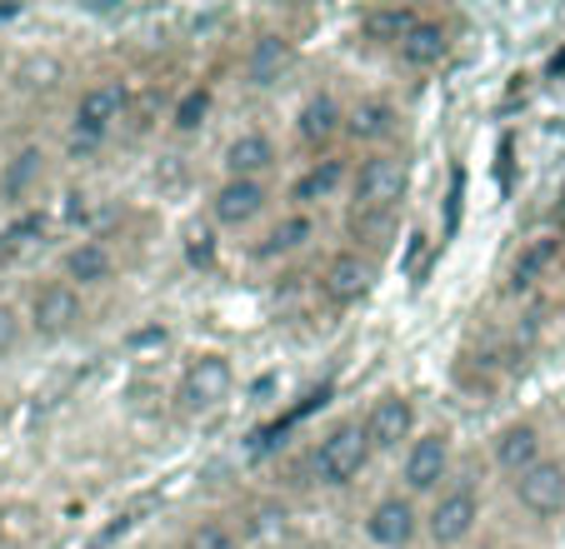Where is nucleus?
<instances>
[{"mask_svg":"<svg viewBox=\"0 0 565 549\" xmlns=\"http://www.w3.org/2000/svg\"><path fill=\"white\" fill-rule=\"evenodd\" d=\"M476 525H480V495H476V485L440 489L436 505H430V515H426V535H430V545H440V549L466 545V539L476 535Z\"/></svg>","mask_w":565,"mask_h":549,"instance_id":"5","label":"nucleus"},{"mask_svg":"<svg viewBox=\"0 0 565 549\" xmlns=\"http://www.w3.org/2000/svg\"><path fill=\"white\" fill-rule=\"evenodd\" d=\"M365 440H371L375 454H395L401 444L411 450V440H416V405L406 395H381L371 405V415H365Z\"/></svg>","mask_w":565,"mask_h":549,"instance_id":"8","label":"nucleus"},{"mask_svg":"<svg viewBox=\"0 0 565 549\" xmlns=\"http://www.w3.org/2000/svg\"><path fill=\"white\" fill-rule=\"evenodd\" d=\"M416 21H420V15L411 11V6H381V11H365L361 15V35L371 45H395V51H401V41L416 31Z\"/></svg>","mask_w":565,"mask_h":549,"instance_id":"20","label":"nucleus"},{"mask_svg":"<svg viewBox=\"0 0 565 549\" xmlns=\"http://www.w3.org/2000/svg\"><path fill=\"white\" fill-rule=\"evenodd\" d=\"M446 51H450V31L440 21H426V15H420L416 31L401 41V61H406L411 71H430V65H440Z\"/></svg>","mask_w":565,"mask_h":549,"instance_id":"17","label":"nucleus"},{"mask_svg":"<svg viewBox=\"0 0 565 549\" xmlns=\"http://www.w3.org/2000/svg\"><path fill=\"white\" fill-rule=\"evenodd\" d=\"M81 320H86V300H81L75 286H65V280H45V286H35L31 330L41 340H65L71 330H81Z\"/></svg>","mask_w":565,"mask_h":549,"instance_id":"6","label":"nucleus"},{"mask_svg":"<svg viewBox=\"0 0 565 549\" xmlns=\"http://www.w3.org/2000/svg\"><path fill=\"white\" fill-rule=\"evenodd\" d=\"M320 295L331 300L335 310H351L371 295V260H361L355 250L335 255L326 270H320Z\"/></svg>","mask_w":565,"mask_h":549,"instance_id":"11","label":"nucleus"},{"mask_svg":"<svg viewBox=\"0 0 565 549\" xmlns=\"http://www.w3.org/2000/svg\"><path fill=\"white\" fill-rule=\"evenodd\" d=\"M41 175H45V150L21 146L11 160H6V170H0V201H11V205L31 201V191L41 185Z\"/></svg>","mask_w":565,"mask_h":549,"instance_id":"16","label":"nucleus"},{"mask_svg":"<svg viewBox=\"0 0 565 549\" xmlns=\"http://www.w3.org/2000/svg\"><path fill=\"white\" fill-rule=\"evenodd\" d=\"M371 440H365V424H335L326 440L316 444V480L331 489H345L351 480H361V470L371 465Z\"/></svg>","mask_w":565,"mask_h":549,"instance_id":"3","label":"nucleus"},{"mask_svg":"<svg viewBox=\"0 0 565 549\" xmlns=\"http://www.w3.org/2000/svg\"><path fill=\"white\" fill-rule=\"evenodd\" d=\"M341 180H345V160H316V165L306 170V175L290 185V201L296 205H316V201H331L335 191H341Z\"/></svg>","mask_w":565,"mask_h":549,"instance_id":"21","label":"nucleus"},{"mask_svg":"<svg viewBox=\"0 0 565 549\" xmlns=\"http://www.w3.org/2000/svg\"><path fill=\"white\" fill-rule=\"evenodd\" d=\"M231 390H235L231 359L215 355V349H205V355H195L191 365L181 370L175 400H181V410H185V415H211V410H221V405L231 400Z\"/></svg>","mask_w":565,"mask_h":549,"instance_id":"4","label":"nucleus"},{"mask_svg":"<svg viewBox=\"0 0 565 549\" xmlns=\"http://www.w3.org/2000/svg\"><path fill=\"white\" fill-rule=\"evenodd\" d=\"M130 110V90L120 80H96L90 90H81L75 100V136H71V150L75 155H90L96 146H106V136L126 120Z\"/></svg>","mask_w":565,"mask_h":549,"instance_id":"2","label":"nucleus"},{"mask_svg":"<svg viewBox=\"0 0 565 549\" xmlns=\"http://www.w3.org/2000/svg\"><path fill=\"white\" fill-rule=\"evenodd\" d=\"M270 165H276V146L260 130H246L225 146V180H260Z\"/></svg>","mask_w":565,"mask_h":549,"instance_id":"15","label":"nucleus"},{"mask_svg":"<svg viewBox=\"0 0 565 549\" xmlns=\"http://www.w3.org/2000/svg\"><path fill=\"white\" fill-rule=\"evenodd\" d=\"M61 270H65V286H75V290L106 286L110 274H116V255H110L100 240H75L71 250H65Z\"/></svg>","mask_w":565,"mask_h":549,"instance_id":"14","label":"nucleus"},{"mask_svg":"<svg viewBox=\"0 0 565 549\" xmlns=\"http://www.w3.org/2000/svg\"><path fill=\"white\" fill-rule=\"evenodd\" d=\"M545 454H541V424H531V420H515V424H505L501 434H495V465L505 470V475H515L521 480L531 465H541Z\"/></svg>","mask_w":565,"mask_h":549,"instance_id":"13","label":"nucleus"},{"mask_svg":"<svg viewBox=\"0 0 565 549\" xmlns=\"http://www.w3.org/2000/svg\"><path fill=\"white\" fill-rule=\"evenodd\" d=\"M406 191H411V160L391 155V150L361 160V170L351 175L355 215H391L395 205L406 201Z\"/></svg>","mask_w":565,"mask_h":549,"instance_id":"1","label":"nucleus"},{"mask_svg":"<svg viewBox=\"0 0 565 549\" xmlns=\"http://www.w3.org/2000/svg\"><path fill=\"white\" fill-rule=\"evenodd\" d=\"M15 345H21V310L0 305V355H11Z\"/></svg>","mask_w":565,"mask_h":549,"instance_id":"28","label":"nucleus"},{"mask_svg":"<svg viewBox=\"0 0 565 549\" xmlns=\"http://www.w3.org/2000/svg\"><path fill=\"white\" fill-rule=\"evenodd\" d=\"M181 549H241V539H235L231 525H221V519H201V525L185 535Z\"/></svg>","mask_w":565,"mask_h":549,"instance_id":"26","label":"nucleus"},{"mask_svg":"<svg viewBox=\"0 0 565 549\" xmlns=\"http://www.w3.org/2000/svg\"><path fill=\"white\" fill-rule=\"evenodd\" d=\"M365 535H371L381 549H406L411 539L420 535L416 499H411V495H385L381 505L371 509V519H365Z\"/></svg>","mask_w":565,"mask_h":549,"instance_id":"9","label":"nucleus"},{"mask_svg":"<svg viewBox=\"0 0 565 549\" xmlns=\"http://www.w3.org/2000/svg\"><path fill=\"white\" fill-rule=\"evenodd\" d=\"M345 130H351L355 140H365V146H381V140H391L395 130H401V110H395L391 100H361V106L345 116Z\"/></svg>","mask_w":565,"mask_h":549,"instance_id":"19","label":"nucleus"},{"mask_svg":"<svg viewBox=\"0 0 565 549\" xmlns=\"http://www.w3.org/2000/svg\"><path fill=\"white\" fill-rule=\"evenodd\" d=\"M266 180H221V191L211 195V215L215 225H231V230H241V225H250L260 211H266Z\"/></svg>","mask_w":565,"mask_h":549,"instance_id":"12","label":"nucleus"},{"mask_svg":"<svg viewBox=\"0 0 565 549\" xmlns=\"http://www.w3.org/2000/svg\"><path fill=\"white\" fill-rule=\"evenodd\" d=\"M515 499H521V509H531L535 519H551L565 509V465L561 460H541V465H531L521 480H515Z\"/></svg>","mask_w":565,"mask_h":549,"instance_id":"10","label":"nucleus"},{"mask_svg":"<svg viewBox=\"0 0 565 549\" xmlns=\"http://www.w3.org/2000/svg\"><path fill=\"white\" fill-rule=\"evenodd\" d=\"M290 61H296V51H290V41L286 35H260L256 45H250V55H246V75H250V85H276L280 75L290 71Z\"/></svg>","mask_w":565,"mask_h":549,"instance_id":"18","label":"nucleus"},{"mask_svg":"<svg viewBox=\"0 0 565 549\" xmlns=\"http://www.w3.org/2000/svg\"><path fill=\"white\" fill-rule=\"evenodd\" d=\"M306 240H310V220H306V215H286V220L266 235L260 255H290V250H300Z\"/></svg>","mask_w":565,"mask_h":549,"instance_id":"25","label":"nucleus"},{"mask_svg":"<svg viewBox=\"0 0 565 549\" xmlns=\"http://www.w3.org/2000/svg\"><path fill=\"white\" fill-rule=\"evenodd\" d=\"M555 255H561V240H551V235H545V240H531L521 250V260H515V270H511V286L515 290H531L535 280H541V274L555 265Z\"/></svg>","mask_w":565,"mask_h":549,"instance_id":"24","label":"nucleus"},{"mask_svg":"<svg viewBox=\"0 0 565 549\" xmlns=\"http://www.w3.org/2000/svg\"><path fill=\"white\" fill-rule=\"evenodd\" d=\"M450 475V434L446 430H430L416 434L406 450V465H401V480H406L411 495H440Z\"/></svg>","mask_w":565,"mask_h":549,"instance_id":"7","label":"nucleus"},{"mask_svg":"<svg viewBox=\"0 0 565 549\" xmlns=\"http://www.w3.org/2000/svg\"><path fill=\"white\" fill-rule=\"evenodd\" d=\"M341 126H345V116L331 96H310L306 110H300V140H306V146H326Z\"/></svg>","mask_w":565,"mask_h":549,"instance_id":"22","label":"nucleus"},{"mask_svg":"<svg viewBox=\"0 0 565 549\" xmlns=\"http://www.w3.org/2000/svg\"><path fill=\"white\" fill-rule=\"evenodd\" d=\"M205 110H211V90H191V96L175 106V130H195L205 120Z\"/></svg>","mask_w":565,"mask_h":549,"instance_id":"27","label":"nucleus"},{"mask_svg":"<svg viewBox=\"0 0 565 549\" xmlns=\"http://www.w3.org/2000/svg\"><path fill=\"white\" fill-rule=\"evenodd\" d=\"M41 235H45V215L41 211L15 215V220L0 230V260H21L25 250H35V245H41Z\"/></svg>","mask_w":565,"mask_h":549,"instance_id":"23","label":"nucleus"}]
</instances>
